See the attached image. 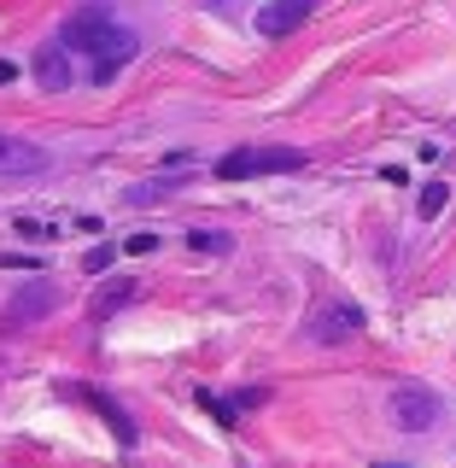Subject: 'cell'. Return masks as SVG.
Returning a JSON list of instances; mask_svg holds the SVG:
<instances>
[{
	"mask_svg": "<svg viewBox=\"0 0 456 468\" xmlns=\"http://www.w3.org/2000/svg\"><path fill=\"white\" fill-rule=\"evenodd\" d=\"M18 234H24V240H36V246H41V240H53V229H48V223H36V217H18Z\"/></svg>",
	"mask_w": 456,
	"mask_h": 468,
	"instance_id": "cell-15",
	"label": "cell"
},
{
	"mask_svg": "<svg viewBox=\"0 0 456 468\" xmlns=\"http://www.w3.org/2000/svg\"><path fill=\"white\" fill-rule=\"evenodd\" d=\"M65 48L70 53H94V82H111V70L123 65V58H135L141 41L129 36V29H117L106 0H88L82 12L65 18Z\"/></svg>",
	"mask_w": 456,
	"mask_h": 468,
	"instance_id": "cell-1",
	"label": "cell"
},
{
	"mask_svg": "<svg viewBox=\"0 0 456 468\" xmlns=\"http://www.w3.org/2000/svg\"><path fill=\"white\" fill-rule=\"evenodd\" d=\"M41 170H48V153L36 141H18L0 129V176H41Z\"/></svg>",
	"mask_w": 456,
	"mask_h": 468,
	"instance_id": "cell-5",
	"label": "cell"
},
{
	"mask_svg": "<svg viewBox=\"0 0 456 468\" xmlns=\"http://www.w3.org/2000/svg\"><path fill=\"white\" fill-rule=\"evenodd\" d=\"M153 246H158V234H129L123 252H153Z\"/></svg>",
	"mask_w": 456,
	"mask_h": 468,
	"instance_id": "cell-17",
	"label": "cell"
},
{
	"mask_svg": "<svg viewBox=\"0 0 456 468\" xmlns=\"http://www.w3.org/2000/svg\"><path fill=\"white\" fill-rule=\"evenodd\" d=\"M106 263H111V246H94V252L82 258V270H88V275H100V270H106Z\"/></svg>",
	"mask_w": 456,
	"mask_h": 468,
	"instance_id": "cell-16",
	"label": "cell"
},
{
	"mask_svg": "<svg viewBox=\"0 0 456 468\" xmlns=\"http://www.w3.org/2000/svg\"><path fill=\"white\" fill-rule=\"evenodd\" d=\"M375 468H404V463H375Z\"/></svg>",
	"mask_w": 456,
	"mask_h": 468,
	"instance_id": "cell-19",
	"label": "cell"
},
{
	"mask_svg": "<svg viewBox=\"0 0 456 468\" xmlns=\"http://www.w3.org/2000/svg\"><path fill=\"white\" fill-rule=\"evenodd\" d=\"M357 328H363V311H357V304H345V299H328L311 322H304V334H311L316 346H345Z\"/></svg>",
	"mask_w": 456,
	"mask_h": 468,
	"instance_id": "cell-3",
	"label": "cell"
},
{
	"mask_svg": "<svg viewBox=\"0 0 456 468\" xmlns=\"http://www.w3.org/2000/svg\"><path fill=\"white\" fill-rule=\"evenodd\" d=\"M88 404H94V410H100V416H106V421H111V433H117V439H123V445H135V421H129V416H123V410H117V404L106 399V392H88Z\"/></svg>",
	"mask_w": 456,
	"mask_h": 468,
	"instance_id": "cell-10",
	"label": "cell"
},
{
	"mask_svg": "<svg viewBox=\"0 0 456 468\" xmlns=\"http://www.w3.org/2000/svg\"><path fill=\"white\" fill-rule=\"evenodd\" d=\"M58 299H65V292H58L53 282H24V287L6 299V328H29V322L53 316V311H58Z\"/></svg>",
	"mask_w": 456,
	"mask_h": 468,
	"instance_id": "cell-4",
	"label": "cell"
},
{
	"mask_svg": "<svg viewBox=\"0 0 456 468\" xmlns=\"http://www.w3.org/2000/svg\"><path fill=\"white\" fill-rule=\"evenodd\" d=\"M12 77H18V65H12V58H0V88H6Z\"/></svg>",
	"mask_w": 456,
	"mask_h": 468,
	"instance_id": "cell-18",
	"label": "cell"
},
{
	"mask_svg": "<svg viewBox=\"0 0 456 468\" xmlns=\"http://www.w3.org/2000/svg\"><path fill=\"white\" fill-rule=\"evenodd\" d=\"M304 12H311V0H270V6H258V36H292Z\"/></svg>",
	"mask_w": 456,
	"mask_h": 468,
	"instance_id": "cell-7",
	"label": "cell"
},
{
	"mask_svg": "<svg viewBox=\"0 0 456 468\" xmlns=\"http://www.w3.org/2000/svg\"><path fill=\"white\" fill-rule=\"evenodd\" d=\"M135 292H141L135 282H106V287H100V292H94V304H88V316H94V322H106L111 311H123V304H129V299H135Z\"/></svg>",
	"mask_w": 456,
	"mask_h": 468,
	"instance_id": "cell-9",
	"label": "cell"
},
{
	"mask_svg": "<svg viewBox=\"0 0 456 468\" xmlns=\"http://www.w3.org/2000/svg\"><path fill=\"white\" fill-rule=\"evenodd\" d=\"M187 246H194V252H228V234H217V229H187Z\"/></svg>",
	"mask_w": 456,
	"mask_h": 468,
	"instance_id": "cell-11",
	"label": "cell"
},
{
	"mask_svg": "<svg viewBox=\"0 0 456 468\" xmlns=\"http://www.w3.org/2000/svg\"><path fill=\"white\" fill-rule=\"evenodd\" d=\"M199 404L211 410V421H223V428H240V410L223 404V399H211V392H199Z\"/></svg>",
	"mask_w": 456,
	"mask_h": 468,
	"instance_id": "cell-13",
	"label": "cell"
},
{
	"mask_svg": "<svg viewBox=\"0 0 456 468\" xmlns=\"http://www.w3.org/2000/svg\"><path fill=\"white\" fill-rule=\"evenodd\" d=\"M445 194H451L445 182H428V187H421V199H416V211L421 217H439V211H445Z\"/></svg>",
	"mask_w": 456,
	"mask_h": 468,
	"instance_id": "cell-12",
	"label": "cell"
},
{
	"mask_svg": "<svg viewBox=\"0 0 456 468\" xmlns=\"http://www.w3.org/2000/svg\"><path fill=\"white\" fill-rule=\"evenodd\" d=\"M275 170H304L299 146H246V176H275Z\"/></svg>",
	"mask_w": 456,
	"mask_h": 468,
	"instance_id": "cell-8",
	"label": "cell"
},
{
	"mask_svg": "<svg viewBox=\"0 0 456 468\" xmlns=\"http://www.w3.org/2000/svg\"><path fill=\"white\" fill-rule=\"evenodd\" d=\"M158 194H170V182H141V187H129V205H153Z\"/></svg>",
	"mask_w": 456,
	"mask_h": 468,
	"instance_id": "cell-14",
	"label": "cell"
},
{
	"mask_svg": "<svg viewBox=\"0 0 456 468\" xmlns=\"http://www.w3.org/2000/svg\"><path fill=\"white\" fill-rule=\"evenodd\" d=\"M36 82H41V94H65L70 88V48L65 41H53V48H36Z\"/></svg>",
	"mask_w": 456,
	"mask_h": 468,
	"instance_id": "cell-6",
	"label": "cell"
},
{
	"mask_svg": "<svg viewBox=\"0 0 456 468\" xmlns=\"http://www.w3.org/2000/svg\"><path fill=\"white\" fill-rule=\"evenodd\" d=\"M387 416H392V428H404V433H428L439 421V399L428 387H392Z\"/></svg>",
	"mask_w": 456,
	"mask_h": 468,
	"instance_id": "cell-2",
	"label": "cell"
}]
</instances>
